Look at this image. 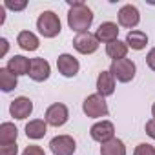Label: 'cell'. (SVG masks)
Here are the masks:
<instances>
[{"mask_svg": "<svg viewBox=\"0 0 155 155\" xmlns=\"http://www.w3.org/2000/svg\"><path fill=\"white\" fill-rule=\"evenodd\" d=\"M69 13H68V26L77 33H86L93 24V11L82 2V0H69Z\"/></svg>", "mask_w": 155, "mask_h": 155, "instance_id": "obj_1", "label": "cell"}, {"mask_svg": "<svg viewBox=\"0 0 155 155\" xmlns=\"http://www.w3.org/2000/svg\"><path fill=\"white\" fill-rule=\"evenodd\" d=\"M37 29H38V33L44 38H55L60 33V29H62V24H60L58 15L53 13V11L40 13V17L37 18Z\"/></svg>", "mask_w": 155, "mask_h": 155, "instance_id": "obj_2", "label": "cell"}, {"mask_svg": "<svg viewBox=\"0 0 155 155\" xmlns=\"http://www.w3.org/2000/svg\"><path fill=\"white\" fill-rule=\"evenodd\" d=\"M82 111L86 117L90 119H101V117H106L108 115V104H106V99L99 93H93V95H88L82 102Z\"/></svg>", "mask_w": 155, "mask_h": 155, "instance_id": "obj_3", "label": "cell"}, {"mask_svg": "<svg viewBox=\"0 0 155 155\" xmlns=\"http://www.w3.org/2000/svg\"><path fill=\"white\" fill-rule=\"evenodd\" d=\"M110 73L115 77L119 82H130V81H133V77L137 73V66L130 58L113 60L111 66H110Z\"/></svg>", "mask_w": 155, "mask_h": 155, "instance_id": "obj_4", "label": "cell"}, {"mask_svg": "<svg viewBox=\"0 0 155 155\" xmlns=\"http://www.w3.org/2000/svg\"><path fill=\"white\" fill-rule=\"evenodd\" d=\"M69 119V110L66 104L62 102H55L51 104L48 110H46V115H44V120L48 122V126H53V128H60L68 122Z\"/></svg>", "mask_w": 155, "mask_h": 155, "instance_id": "obj_5", "label": "cell"}, {"mask_svg": "<svg viewBox=\"0 0 155 155\" xmlns=\"http://www.w3.org/2000/svg\"><path fill=\"white\" fill-rule=\"evenodd\" d=\"M99 44H101L99 38L93 33H90V31H86V33H77V37L73 38V48L79 51V53H82V55L95 53L99 49Z\"/></svg>", "mask_w": 155, "mask_h": 155, "instance_id": "obj_6", "label": "cell"}, {"mask_svg": "<svg viewBox=\"0 0 155 155\" xmlns=\"http://www.w3.org/2000/svg\"><path fill=\"white\" fill-rule=\"evenodd\" d=\"M49 150L53 155H73L77 150V142L71 135H57L51 139Z\"/></svg>", "mask_w": 155, "mask_h": 155, "instance_id": "obj_7", "label": "cell"}, {"mask_svg": "<svg viewBox=\"0 0 155 155\" xmlns=\"http://www.w3.org/2000/svg\"><path fill=\"white\" fill-rule=\"evenodd\" d=\"M90 135H91L93 140L104 144V142L115 139V126H113V122H110V120H99V122H95V124L91 126Z\"/></svg>", "mask_w": 155, "mask_h": 155, "instance_id": "obj_8", "label": "cell"}, {"mask_svg": "<svg viewBox=\"0 0 155 155\" xmlns=\"http://www.w3.org/2000/svg\"><path fill=\"white\" fill-rule=\"evenodd\" d=\"M51 75V66L46 58L42 57H37V58H31V69H29V79L35 81V82H44L49 79Z\"/></svg>", "mask_w": 155, "mask_h": 155, "instance_id": "obj_9", "label": "cell"}, {"mask_svg": "<svg viewBox=\"0 0 155 155\" xmlns=\"http://www.w3.org/2000/svg\"><path fill=\"white\" fill-rule=\"evenodd\" d=\"M57 69H58L60 75L71 79V77H75L77 73H79L81 64H79V60H77L73 55L62 53V55H58V58H57Z\"/></svg>", "mask_w": 155, "mask_h": 155, "instance_id": "obj_10", "label": "cell"}, {"mask_svg": "<svg viewBox=\"0 0 155 155\" xmlns=\"http://www.w3.org/2000/svg\"><path fill=\"white\" fill-rule=\"evenodd\" d=\"M9 113H11V117H15L18 120L28 119L33 113V102H31V99H28V97H17L9 104Z\"/></svg>", "mask_w": 155, "mask_h": 155, "instance_id": "obj_11", "label": "cell"}, {"mask_svg": "<svg viewBox=\"0 0 155 155\" xmlns=\"http://www.w3.org/2000/svg\"><path fill=\"white\" fill-rule=\"evenodd\" d=\"M117 18H119V24H120L122 28L131 29V28H135V26L140 22V13H139V9H137L135 6L126 4V6H122V8L119 9Z\"/></svg>", "mask_w": 155, "mask_h": 155, "instance_id": "obj_12", "label": "cell"}, {"mask_svg": "<svg viewBox=\"0 0 155 155\" xmlns=\"http://www.w3.org/2000/svg\"><path fill=\"white\" fill-rule=\"evenodd\" d=\"M95 37L99 38V42H104L106 46L119 40V26L115 22H102L95 33Z\"/></svg>", "mask_w": 155, "mask_h": 155, "instance_id": "obj_13", "label": "cell"}, {"mask_svg": "<svg viewBox=\"0 0 155 155\" xmlns=\"http://www.w3.org/2000/svg\"><path fill=\"white\" fill-rule=\"evenodd\" d=\"M97 93L102 97H110L115 93V77L108 71H101L97 77Z\"/></svg>", "mask_w": 155, "mask_h": 155, "instance_id": "obj_14", "label": "cell"}, {"mask_svg": "<svg viewBox=\"0 0 155 155\" xmlns=\"http://www.w3.org/2000/svg\"><path fill=\"white\" fill-rule=\"evenodd\" d=\"M11 73H15L17 77L20 75H29V69H31V60L26 58L24 55H13L9 60H8V66H6Z\"/></svg>", "mask_w": 155, "mask_h": 155, "instance_id": "obj_15", "label": "cell"}, {"mask_svg": "<svg viewBox=\"0 0 155 155\" xmlns=\"http://www.w3.org/2000/svg\"><path fill=\"white\" fill-rule=\"evenodd\" d=\"M48 131V122L42 120V119H33L26 124V135L28 139H33V140H38V139H44Z\"/></svg>", "mask_w": 155, "mask_h": 155, "instance_id": "obj_16", "label": "cell"}, {"mask_svg": "<svg viewBox=\"0 0 155 155\" xmlns=\"http://www.w3.org/2000/svg\"><path fill=\"white\" fill-rule=\"evenodd\" d=\"M17 44L24 51H37L38 46H40V40L33 31H20L18 37H17Z\"/></svg>", "mask_w": 155, "mask_h": 155, "instance_id": "obj_17", "label": "cell"}, {"mask_svg": "<svg viewBox=\"0 0 155 155\" xmlns=\"http://www.w3.org/2000/svg\"><path fill=\"white\" fill-rule=\"evenodd\" d=\"M126 44H128V48H131L135 51H140L148 44V35L144 31H140V29H131L126 35Z\"/></svg>", "mask_w": 155, "mask_h": 155, "instance_id": "obj_18", "label": "cell"}, {"mask_svg": "<svg viewBox=\"0 0 155 155\" xmlns=\"http://www.w3.org/2000/svg\"><path fill=\"white\" fill-rule=\"evenodd\" d=\"M18 137V130L13 122H2L0 124V146L15 144Z\"/></svg>", "mask_w": 155, "mask_h": 155, "instance_id": "obj_19", "label": "cell"}, {"mask_svg": "<svg viewBox=\"0 0 155 155\" xmlns=\"http://www.w3.org/2000/svg\"><path fill=\"white\" fill-rule=\"evenodd\" d=\"M17 84H18V77L11 73L8 68H0V90L4 93H9L17 88Z\"/></svg>", "mask_w": 155, "mask_h": 155, "instance_id": "obj_20", "label": "cell"}, {"mask_svg": "<svg viewBox=\"0 0 155 155\" xmlns=\"http://www.w3.org/2000/svg\"><path fill=\"white\" fill-rule=\"evenodd\" d=\"M101 155H126V144L115 137L101 146Z\"/></svg>", "mask_w": 155, "mask_h": 155, "instance_id": "obj_21", "label": "cell"}, {"mask_svg": "<svg viewBox=\"0 0 155 155\" xmlns=\"http://www.w3.org/2000/svg\"><path fill=\"white\" fill-rule=\"evenodd\" d=\"M106 53H108V57L113 58V60L126 58V55H128V44L122 42V40H115V42H111V44L106 46Z\"/></svg>", "mask_w": 155, "mask_h": 155, "instance_id": "obj_22", "label": "cell"}, {"mask_svg": "<svg viewBox=\"0 0 155 155\" xmlns=\"http://www.w3.org/2000/svg\"><path fill=\"white\" fill-rule=\"evenodd\" d=\"M133 155H155V146H151L148 142H140L133 150Z\"/></svg>", "mask_w": 155, "mask_h": 155, "instance_id": "obj_23", "label": "cell"}, {"mask_svg": "<svg viewBox=\"0 0 155 155\" xmlns=\"http://www.w3.org/2000/svg\"><path fill=\"white\" fill-rule=\"evenodd\" d=\"M4 8H8L11 11H22V9L28 8V2H26V0H18V2H17V0H6Z\"/></svg>", "mask_w": 155, "mask_h": 155, "instance_id": "obj_24", "label": "cell"}, {"mask_svg": "<svg viewBox=\"0 0 155 155\" xmlns=\"http://www.w3.org/2000/svg\"><path fill=\"white\" fill-rule=\"evenodd\" d=\"M22 155H46V151L40 146H37V144H29V146H26Z\"/></svg>", "mask_w": 155, "mask_h": 155, "instance_id": "obj_25", "label": "cell"}, {"mask_svg": "<svg viewBox=\"0 0 155 155\" xmlns=\"http://www.w3.org/2000/svg\"><path fill=\"white\" fill-rule=\"evenodd\" d=\"M0 155H18V146L15 144H6V146H0Z\"/></svg>", "mask_w": 155, "mask_h": 155, "instance_id": "obj_26", "label": "cell"}, {"mask_svg": "<svg viewBox=\"0 0 155 155\" xmlns=\"http://www.w3.org/2000/svg\"><path fill=\"white\" fill-rule=\"evenodd\" d=\"M146 64H148V68L151 71H155V48H151L150 53L146 55Z\"/></svg>", "mask_w": 155, "mask_h": 155, "instance_id": "obj_27", "label": "cell"}, {"mask_svg": "<svg viewBox=\"0 0 155 155\" xmlns=\"http://www.w3.org/2000/svg\"><path fill=\"white\" fill-rule=\"evenodd\" d=\"M146 133H148V137H151L155 140V119H150L146 122Z\"/></svg>", "mask_w": 155, "mask_h": 155, "instance_id": "obj_28", "label": "cell"}, {"mask_svg": "<svg viewBox=\"0 0 155 155\" xmlns=\"http://www.w3.org/2000/svg\"><path fill=\"white\" fill-rule=\"evenodd\" d=\"M0 44H2V51H0V57H6L8 49H9V42L8 38H0Z\"/></svg>", "mask_w": 155, "mask_h": 155, "instance_id": "obj_29", "label": "cell"}, {"mask_svg": "<svg viewBox=\"0 0 155 155\" xmlns=\"http://www.w3.org/2000/svg\"><path fill=\"white\" fill-rule=\"evenodd\" d=\"M4 20H6V8L2 4V6H0V24H4Z\"/></svg>", "mask_w": 155, "mask_h": 155, "instance_id": "obj_30", "label": "cell"}, {"mask_svg": "<svg viewBox=\"0 0 155 155\" xmlns=\"http://www.w3.org/2000/svg\"><path fill=\"white\" fill-rule=\"evenodd\" d=\"M151 115H153V119H155V102H153V106H151Z\"/></svg>", "mask_w": 155, "mask_h": 155, "instance_id": "obj_31", "label": "cell"}]
</instances>
